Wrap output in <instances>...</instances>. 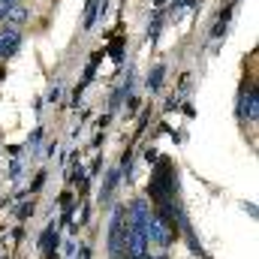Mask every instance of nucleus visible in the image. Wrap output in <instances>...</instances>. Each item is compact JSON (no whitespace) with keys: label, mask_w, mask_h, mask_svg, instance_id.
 Masks as SVG:
<instances>
[{"label":"nucleus","mask_w":259,"mask_h":259,"mask_svg":"<svg viewBox=\"0 0 259 259\" xmlns=\"http://www.w3.org/2000/svg\"><path fill=\"white\" fill-rule=\"evenodd\" d=\"M145 238L154 241V244H160V247H169L172 244V226H169V220L163 214H151V220L145 226Z\"/></svg>","instance_id":"obj_1"},{"label":"nucleus","mask_w":259,"mask_h":259,"mask_svg":"<svg viewBox=\"0 0 259 259\" xmlns=\"http://www.w3.org/2000/svg\"><path fill=\"white\" fill-rule=\"evenodd\" d=\"M124 250H127L130 259H145L148 256L145 229H139V226H127V229H124Z\"/></svg>","instance_id":"obj_2"},{"label":"nucleus","mask_w":259,"mask_h":259,"mask_svg":"<svg viewBox=\"0 0 259 259\" xmlns=\"http://www.w3.org/2000/svg\"><path fill=\"white\" fill-rule=\"evenodd\" d=\"M124 208H115V217H112V229H109V250L112 256H121L124 253Z\"/></svg>","instance_id":"obj_3"},{"label":"nucleus","mask_w":259,"mask_h":259,"mask_svg":"<svg viewBox=\"0 0 259 259\" xmlns=\"http://www.w3.org/2000/svg\"><path fill=\"white\" fill-rule=\"evenodd\" d=\"M124 217H130V226L145 229V226H148V220H151V205H148L145 199H136V202L130 205V214H124Z\"/></svg>","instance_id":"obj_4"},{"label":"nucleus","mask_w":259,"mask_h":259,"mask_svg":"<svg viewBox=\"0 0 259 259\" xmlns=\"http://www.w3.org/2000/svg\"><path fill=\"white\" fill-rule=\"evenodd\" d=\"M18 46H21V33L15 27L0 30V58H12L18 52Z\"/></svg>","instance_id":"obj_5"},{"label":"nucleus","mask_w":259,"mask_h":259,"mask_svg":"<svg viewBox=\"0 0 259 259\" xmlns=\"http://www.w3.org/2000/svg\"><path fill=\"white\" fill-rule=\"evenodd\" d=\"M241 115L247 118V121H256V88L250 84V91L241 97Z\"/></svg>","instance_id":"obj_6"},{"label":"nucleus","mask_w":259,"mask_h":259,"mask_svg":"<svg viewBox=\"0 0 259 259\" xmlns=\"http://www.w3.org/2000/svg\"><path fill=\"white\" fill-rule=\"evenodd\" d=\"M6 18H9L12 24H24V21L30 18V12H27L21 3H12V6H9V12H6Z\"/></svg>","instance_id":"obj_7"},{"label":"nucleus","mask_w":259,"mask_h":259,"mask_svg":"<svg viewBox=\"0 0 259 259\" xmlns=\"http://www.w3.org/2000/svg\"><path fill=\"white\" fill-rule=\"evenodd\" d=\"M163 72H166V66H154V72L148 75V88H151V91H157V88L163 84Z\"/></svg>","instance_id":"obj_8"},{"label":"nucleus","mask_w":259,"mask_h":259,"mask_svg":"<svg viewBox=\"0 0 259 259\" xmlns=\"http://www.w3.org/2000/svg\"><path fill=\"white\" fill-rule=\"evenodd\" d=\"M115 184H118V172H112V175H109V181H106V190H103V199H109V196H112Z\"/></svg>","instance_id":"obj_9"},{"label":"nucleus","mask_w":259,"mask_h":259,"mask_svg":"<svg viewBox=\"0 0 259 259\" xmlns=\"http://www.w3.org/2000/svg\"><path fill=\"white\" fill-rule=\"evenodd\" d=\"M58 97H61V88H58V84H55V88H52V91H49V100H52V103H55V100H58Z\"/></svg>","instance_id":"obj_10"},{"label":"nucleus","mask_w":259,"mask_h":259,"mask_svg":"<svg viewBox=\"0 0 259 259\" xmlns=\"http://www.w3.org/2000/svg\"><path fill=\"white\" fill-rule=\"evenodd\" d=\"M6 12H9V6H6V3H3V0H0V21H3V18H6Z\"/></svg>","instance_id":"obj_11"},{"label":"nucleus","mask_w":259,"mask_h":259,"mask_svg":"<svg viewBox=\"0 0 259 259\" xmlns=\"http://www.w3.org/2000/svg\"><path fill=\"white\" fill-rule=\"evenodd\" d=\"M3 3H6V6H12V3H15V0H3Z\"/></svg>","instance_id":"obj_12"}]
</instances>
